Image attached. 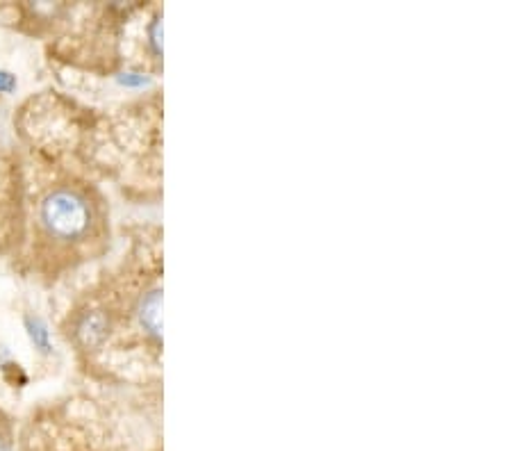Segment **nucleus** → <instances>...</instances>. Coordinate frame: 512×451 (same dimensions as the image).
<instances>
[{"label": "nucleus", "mask_w": 512, "mask_h": 451, "mask_svg": "<svg viewBox=\"0 0 512 451\" xmlns=\"http://www.w3.org/2000/svg\"><path fill=\"white\" fill-rule=\"evenodd\" d=\"M139 324L151 338L158 340L162 335V290H151L139 303Z\"/></svg>", "instance_id": "nucleus-2"}, {"label": "nucleus", "mask_w": 512, "mask_h": 451, "mask_svg": "<svg viewBox=\"0 0 512 451\" xmlns=\"http://www.w3.org/2000/svg\"><path fill=\"white\" fill-rule=\"evenodd\" d=\"M39 224L57 242H78L94 226L92 203L78 190L57 187L39 205Z\"/></svg>", "instance_id": "nucleus-1"}, {"label": "nucleus", "mask_w": 512, "mask_h": 451, "mask_svg": "<svg viewBox=\"0 0 512 451\" xmlns=\"http://www.w3.org/2000/svg\"><path fill=\"white\" fill-rule=\"evenodd\" d=\"M160 39H162V26H160V21H155L153 28H151V44H153V48H155V53L162 51Z\"/></svg>", "instance_id": "nucleus-7"}, {"label": "nucleus", "mask_w": 512, "mask_h": 451, "mask_svg": "<svg viewBox=\"0 0 512 451\" xmlns=\"http://www.w3.org/2000/svg\"><path fill=\"white\" fill-rule=\"evenodd\" d=\"M0 451H10V449H7V445H5L3 440H0Z\"/></svg>", "instance_id": "nucleus-8"}, {"label": "nucleus", "mask_w": 512, "mask_h": 451, "mask_svg": "<svg viewBox=\"0 0 512 451\" xmlns=\"http://www.w3.org/2000/svg\"><path fill=\"white\" fill-rule=\"evenodd\" d=\"M26 328L32 344H35L41 354H51V333H48V326L44 319L26 317Z\"/></svg>", "instance_id": "nucleus-4"}, {"label": "nucleus", "mask_w": 512, "mask_h": 451, "mask_svg": "<svg viewBox=\"0 0 512 451\" xmlns=\"http://www.w3.org/2000/svg\"><path fill=\"white\" fill-rule=\"evenodd\" d=\"M119 82H121V85L144 87V85H148V78L139 76V73H121V76H119Z\"/></svg>", "instance_id": "nucleus-5"}, {"label": "nucleus", "mask_w": 512, "mask_h": 451, "mask_svg": "<svg viewBox=\"0 0 512 451\" xmlns=\"http://www.w3.org/2000/svg\"><path fill=\"white\" fill-rule=\"evenodd\" d=\"M78 340L85 344V347H96L101 344L107 335V319L103 313H87L85 317L78 322Z\"/></svg>", "instance_id": "nucleus-3"}, {"label": "nucleus", "mask_w": 512, "mask_h": 451, "mask_svg": "<svg viewBox=\"0 0 512 451\" xmlns=\"http://www.w3.org/2000/svg\"><path fill=\"white\" fill-rule=\"evenodd\" d=\"M14 87H16V80H14L12 73H5V71H0V94H5V92H12Z\"/></svg>", "instance_id": "nucleus-6"}]
</instances>
